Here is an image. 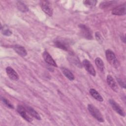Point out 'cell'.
I'll list each match as a JSON object with an SVG mask.
<instances>
[{
    "mask_svg": "<svg viewBox=\"0 0 126 126\" xmlns=\"http://www.w3.org/2000/svg\"><path fill=\"white\" fill-rule=\"evenodd\" d=\"M115 1H105L101 2L100 4V7L101 8H107L110 6L112 4L115 3Z\"/></svg>",
    "mask_w": 126,
    "mask_h": 126,
    "instance_id": "cell-21",
    "label": "cell"
},
{
    "mask_svg": "<svg viewBox=\"0 0 126 126\" xmlns=\"http://www.w3.org/2000/svg\"><path fill=\"white\" fill-rule=\"evenodd\" d=\"M25 107L27 112L29 114H30L31 116H32V117H33L34 118L36 119L37 120H41L40 116L34 109H33L31 107L29 106H27Z\"/></svg>",
    "mask_w": 126,
    "mask_h": 126,
    "instance_id": "cell-14",
    "label": "cell"
},
{
    "mask_svg": "<svg viewBox=\"0 0 126 126\" xmlns=\"http://www.w3.org/2000/svg\"><path fill=\"white\" fill-rule=\"evenodd\" d=\"M107 82L109 86L115 92H117L118 90V86L114 80L113 78L110 75H108L107 76Z\"/></svg>",
    "mask_w": 126,
    "mask_h": 126,
    "instance_id": "cell-11",
    "label": "cell"
},
{
    "mask_svg": "<svg viewBox=\"0 0 126 126\" xmlns=\"http://www.w3.org/2000/svg\"><path fill=\"white\" fill-rule=\"evenodd\" d=\"M14 51L20 56L22 57H25L27 55V52L25 48L19 45H15L13 47Z\"/></svg>",
    "mask_w": 126,
    "mask_h": 126,
    "instance_id": "cell-12",
    "label": "cell"
},
{
    "mask_svg": "<svg viewBox=\"0 0 126 126\" xmlns=\"http://www.w3.org/2000/svg\"><path fill=\"white\" fill-rule=\"evenodd\" d=\"M1 99L2 101L5 104V105L6 106H7V107H9L10 108H11V109H13L14 108L13 105L7 99H6L5 98L1 97Z\"/></svg>",
    "mask_w": 126,
    "mask_h": 126,
    "instance_id": "cell-22",
    "label": "cell"
},
{
    "mask_svg": "<svg viewBox=\"0 0 126 126\" xmlns=\"http://www.w3.org/2000/svg\"><path fill=\"white\" fill-rule=\"evenodd\" d=\"M83 2L86 6L89 7H92L96 5L97 1L95 0H86L84 1Z\"/></svg>",
    "mask_w": 126,
    "mask_h": 126,
    "instance_id": "cell-20",
    "label": "cell"
},
{
    "mask_svg": "<svg viewBox=\"0 0 126 126\" xmlns=\"http://www.w3.org/2000/svg\"><path fill=\"white\" fill-rule=\"evenodd\" d=\"M83 65L84 66V68H85V69L92 76H95L96 75V72L93 66V65H92V64L90 63V62L89 61H88V60H84L83 61L82 63Z\"/></svg>",
    "mask_w": 126,
    "mask_h": 126,
    "instance_id": "cell-7",
    "label": "cell"
},
{
    "mask_svg": "<svg viewBox=\"0 0 126 126\" xmlns=\"http://www.w3.org/2000/svg\"><path fill=\"white\" fill-rule=\"evenodd\" d=\"M95 63L97 68L100 70L101 72H104V65L102 60L100 58H96L95 60Z\"/></svg>",
    "mask_w": 126,
    "mask_h": 126,
    "instance_id": "cell-17",
    "label": "cell"
},
{
    "mask_svg": "<svg viewBox=\"0 0 126 126\" xmlns=\"http://www.w3.org/2000/svg\"><path fill=\"white\" fill-rule=\"evenodd\" d=\"M95 38H96V40H97L99 43H101L102 42V41H103V38H102V36H101L100 33L99 32H95Z\"/></svg>",
    "mask_w": 126,
    "mask_h": 126,
    "instance_id": "cell-23",
    "label": "cell"
},
{
    "mask_svg": "<svg viewBox=\"0 0 126 126\" xmlns=\"http://www.w3.org/2000/svg\"><path fill=\"white\" fill-rule=\"evenodd\" d=\"M117 80L119 84V85L123 88H126V84L124 81H123L121 78H117Z\"/></svg>",
    "mask_w": 126,
    "mask_h": 126,
    "instance_id": "cell-24",
    "label": "cell"
},
{
    "mask_svg": "<svg viewBox=\"0 0 126 126\" xmlns=\"http://www.w3.org/2000/svg\"><path fill=\"white\" fill-rule=\"evenodd\" d=\"M17 6L18 9L23 12H26L29 10L27 5L21 1H18L17 2Z\"/></svg>",
    "mask_w": 126,
    "mask_h": 126,
    "instance_id": "cell-18",
    "label": "cell"
},
{
    "mask_svg": "<svg viewBox=\"0 0 126 126\" xmlns=\"http://www.w3.org/2000/svg\"><path fill=\"white\" fill-rule=\"evenodd\" d=\"M80 29L81 35L85 38L88 39H92L93 38L92 34L90 30L85 25L80 24L78 26Z\"/></svg>",
    "mask_w": 126,
    "mask_h": 126,
    "instance_id": "cell-5",
    "label": "cell"
},
{
    "mask_svg": "<svg viewBox=\"0 0 126 126\" xmlns=\"http://www.w3.org/2000/svg\"><path fill=\"white\" fill-rule=\"evenodd\" d=\"M43 57L44 58V60L47 63H48V64H49L51 65H53L54 66L57 67V65L55 61L54 60V59L51 56V55L48 53V52L45 51L43 53Z\"/></svg>",
    "mask_w": 126,
    "mask_h": 126,
    "instance_id": "cell-10",
    "label": "cell"
},
{
    "mask_svg": "<svg viewBox=\"0 0 126 126\" xmlns=\"http://www.w3.org/2000/svg\"><path fill=\"white\" fill-rule=\"evenodd\" d=\"M105 56L109 63L115 68H117L119 66V63L115 56L114 53L111 50H106Z\"/></svg>",
    "mask_w": 126,
    "mask_h": 126,
    "instance_id": "cell-1",
    "label": "cell"
},
{
    "mask_svg": "<svg viewBox=\"0 0 126 126\" xmlns=\"http://www.w3.org/2000/svg\"><path fill=\"white\" fill-rule=\"evenodd\" d=\"M109 102L114 111H115L120 115L123 117L125 116V113L124 111L121 107V106L118 103H117L116 101H115L113 99H109Z\"/></svg>",
    "mask_w": 126,
    "mask_h": 126,
    "instance_id": "cell-8",
    "label": "cell"
},
{
    "mask_svg": "<svg viewBox=\"0 0 126 126\" xmlns=\"http://www.w3.org/2000/svg\"><path fill=\"white\" fill-rule=\"evenodd\" d=\"M88 109L90 114L98 121L103 123L104 120L103 117L99 110L92 104H88Z\"/></svg>",
    "mask_w": 126,
    "mask_h": 126,
    "instance_id": "cell-2",
    "label": "cell"
},
{
    "mask_svg": "<svg viewBox=\"0 0 126 126\" xmlns=\"http://www.w3.org/2000/svg\"><path fill=\"white\" fill-rule=\"evenodd\" d=\"M17 111L21 115V116L26 121L29 123H31L32 121V119L27 114V111L25 107L22 105H18L17 107Z\"/></svg>",
    "mask_w": 126,
    "mask_h": 126,
    "instance_id": "cell-4",
    "label": "cell"
},
{
    "mask_svg": "<svg viewBox=\"0 0 126 126\" xmlns=\"http://www.w3.org/2000/svg\"><path fill=\"white\" fill-rule=\"evenodd\" d=\"M40 6L42 10L49 16H52L53 13V8L51 3L48 0H41Z\"/></svg>",
    "mask_w": 126,
    "mask_h": 126,
    "instance_id": "cell-3",
    "label": "cell"
},
{
    "mask_svg": "<svg viewBox=\"0 0 126 126\" xmlns=\"http://www.w3.org/2000/svg\"><path fill=\"white\" fill-rule=\"evenodd\" d=\"M54 44L57 47L65 51H67L69 48L68 43L62 40H56L54 41Z\"/></svg>",
    "mask_w": 126,
    "mask_h": 126,
    "instance_id": "cell-13",
    "label": "cell"
},
{
    "mask_svg": "<svg viewBox=\"0 0 126 126\" xmlns=\"http://www.w3.org/2000/svg\"><path fill=\"white\" fill-rule=\"evenodd\" d=\"M1 31L2 33L5 36H10L12 34V32L5 25L3 27H1Z\"/></svg>",
    "mask_w": 126,
    "mask_h": 126,
    "instance_id": "cell-19",
    "label": "cell"
},
{
    "mask_svg": "<svg viewBox=\"0 0 126 126\" xmlns=\"http://www.w3.org/2000/svg\"><path fill=\"white\" fill-rule=\"evenodd\" d=\"M61 70L64 75L66 78H67L69 80L72 81L74 80L75 78L73 74L68 69L65 67H62Z\"/></svg>",
    "mask_w": 126,
    "mask_h": 126,
    "instance_id": "cell-15",
    "label": "cell"
},
{
    "mask_svg": "<svg viewBox=\"0 0 126 126\" xmlns=\"http://www.w3.org/2000/svg\"><path fill=\"white\" fill-rule=\"evenodd\" d=\"M112 13L115 15H125L126 13V3L120 5L115 7L113 9L112 11Z\"/></svg>",
    "mask_w": 126,
    "mask_h": 126,
    "instance_id": "cell-6",
    "label": "cell"
},
{
    "mask_svg": "<svg viewBox=\"0 0 126 126\" xmlns=\"http://www.w3.org/2000/svg\"><path fill=\"white\" fill-rule=\"evenodd\" d=\"M91 95L96 100L99 101H103V99L101 95L94 89H91L89 91Z\"/></svg>",
    "mask_w": 126,
    "mask_h": 126,
    "instance_id": "cell-16",
    "label": "cell"
},
{
    "mask_svg": "<svg viewBox=\"0 0 126 126\" xmlns=\"http://www.w3.org/2000/svg\"><path fill=\"white\" fill-rule=\"evenodd\" d=\"M6 72L10 79L17 81L19 79V76L17 73L10 66H7L6 68Z\"/></svg>",
    "mask_w": 126,
    "mask_h": 126,
    "instance_id": "cell-9",
    "label": "cell"
}]
</instances>
